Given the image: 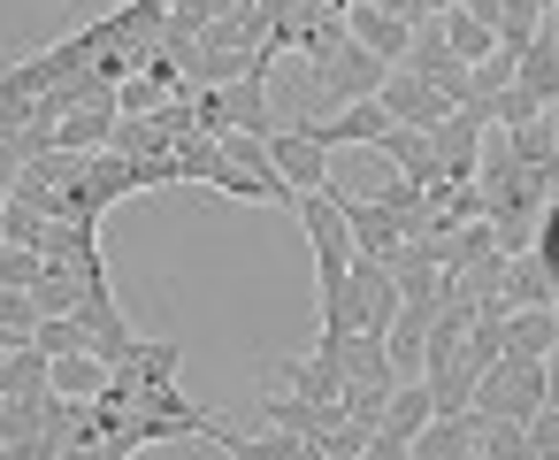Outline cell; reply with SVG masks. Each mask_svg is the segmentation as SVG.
Instances as JSON below:
<instances>
[{
	"mask_svg": "<svg viewBox=\"0 0 559 460\" xmlns=\"http://www.w3.org/2000/svg\"><path fill=\"white\" fill-rule=\"evenodd\" d=\"M399 307H406V292H399V276H391V261H376V253H360V261H353V276H345V330H368V338H391V322H399Z\"/></svg>",
	"mask_w": 559,
	"mask_h": 460,
	"instance_id": "cell-2",
	"label": "cell"
},
{
	"mask_svg": "<svg viewBox=\"0 0 559 460\" xmlns=\"http://www.w3.org/2000/svg\"><path fill=\"white\" fill-rule=\"evenodd\" d=\"M162 9H177V0H162Z\"/></svg>",
	"mask_w": 559,
	"mask_h": 460,
	"instance_id": "cell-38",
	"label": "cell"
},
{
	"mask_svg": "<svg viewBox=\"0 0 559 460\" xmlns=\"http://www.w3.org/2000/svg\"><path fill=\"white\" fill-rule=\"evenodd\" d=\"M383 131H391V108H383V101H353V108L322 116L307 139H322V146L337 154V146H383Z\"/></svg>",
	"mask_w": 559,
	"mask_h": 460,
	"instance_id": "cell-9",
	"label": "cell"
},
{
	"mask_svg": "<svg viewBox=\"0 0 559 460\" xmlns=\"http://www.w3.org/2000/svg\"><path fill=\"white\" fill-rule=\"evenodd\" d=\"M253 414H269V429H292V437H314V445L345 422V406H314V399H299V391H276V399H261Z\"/></svg>",
	"mask_w": 559,
	"mask_h": 460,
	"instance_id": "cell-11",
	"label": "cell"
},
{
	"mask_svg": "<svg viewBox=\"0 0 559 460\" xmlns=\"http://www.w3.org/2000/svg\"><path fill=\"white\" fill-rule=\"evenodd\" d=\"M376 101H383V108H391V123H406V131H437V123L452 116V101H444L429 78H414V70H391Z\"/></svg>",
	"mask_w": 559,
	"mask_h": 460,
	"instance_id": "cell-6",
	"label": "cell"
},
{
	"mask_svg": "<svg viewBox=\"0 0 559 460\" xmlns=\"http://www.w3.org/2000/svg\"><path fill=\"white\" fill-rule=\"evenodd\" d=\"M70 460H131L116 437H93V445H70Z\"/></svg>",
	"mask_w": 559,
	"mask_h": 460,
	"instance_id": "cell-31",
	"label": "cell"
},
{
	"mask_svg": "<svg viewBox=\"0 0 559 460\" xmlns=\"http://www.w3.org/2000/svg\"><path fill=\"white\" fill-rule=\"evenodd\" d=\"M544 406H551V384H544V361H528V353H506L475 384V414H490V422H536Z\"/></svg>",
	"mask_w": 559,
	"mask_h": 460,
	"instance_id": "cell-1",
	"label": "cell"
},
{
	"mask_svg": "<svg viewBox=\"0 0 559 460\" xmlns=\"http://www.w3.org/2000/svg\"><path fill=\"white\" fill-rule=\"evenodd\" d=\"M513 85H521V93H528L536 108H559V55H551V47L536 39V47L521 55V70H513Z\"/></svg>",
	"mask_w": 559,
	"mask_h": 460,
	"instance_id": "cell-22",
	"label": "cell"
},
{
	"mask_svg": "<svg viewBox=\"0 0 559 460\" xmlns=\"http://www.w3.org/2000/svg\"><path fill=\"white\" fill-rule=\"evenodd\" d=\"M551 116H559V108H551Z\"/></svg>",
	"mask_w": 559,
	"mask_h": 460,
	"instance_id": "cell-41",
	"label": "cell"
},
{
	"mask_svg": "<svg viewBox=\"0 0 559 460\" xmlns=\"http://www.w3.org/2000/svg\"><path fill=\"white\" fill-rule=\"evenodd\" d=\"M528 437H536V460H559V414H551V406L528 422Z\"/></svg>",
	"mask_w": 559,
	"mask_h": 460,
	"instance_id": "cell-30",
	"label": "cell"
},
{
	"mask_svg": "<svg viewBox=\"0 0 559 460\" xmlns=\"http://www.w3.org/2000/svg\"><path fill=\"white\" fill-rule=\"evenodd\" d=\"M368 445H376V429H368V422H337V429L322 437V452H330V460H360Z\"/></svg>",
	"mask_w": 559,
	"mask_h": 460,
	"instance_id": "cell-29",
	"label": "cell"
},
{
	"mask_svg": "<svg viewBox=\"0 0 559 460\" xmlns=\"http://www.w3.org/2000/svg\"><path fill=\"white\" fill-rule=\"evenodd\" d=\"M360 460H414V452H406V445H399V437H383V429H376V445H368V452H360Z\"/></svg>",
	"mask_w": 559,
	"mask_h": 460,
	"instance_id": "cell-33",
	"label": "cell"
},
{
	"mask_svg": "<svg viewBox=\"0 0 559 460\" xmlns=\"http://www.w3.org/2000/svg\"><path fill=\"white\" fill-rule=\"evenodd\" d=\"M108 384H116V368L100 353H55V391L62 399H100Z\"/></svg>",
	"mask_w": 559,
	"mask_h": 460,
	"instance_id": "cell-18",
	"label": "cell"
},
{
	"mask_svg": "<svg viewBox=\"0 0 559 460\" xmlns=\"http://www.w3.org/2000/svg\"><path fill=\"white\" fill-rule=\"evenodd\" d=\"M475 460H536V437H528V422H490V429L475 437Z\"/></svg>",
	"mask_w": 559,
	"mask_h": 460,
	"instance_id": "cell-24",
	"label": "cell"
},
{
	"mask_svg": "<svg viewBox=\"0 0 559 460\" xmlns=\"http://www.w3.org/2000/svg\"><path fill=\"white\" fill-rule=\"evenodd\" d=\"M444 47L475 70V62H490V55H498V32H490L483 16H467V9H444Z\"/></svg>",
	"mask_w": 559,
	"mask_h": 460,
	"instance_id": "cell-19",
	"label": "cell"
},
{
	"mask_svg": "<svg viewBox=\"0 0 559 460\" xmlns=\"http://www.w3.org/2000/svg\"><path fill=\"white\" fill-rule=\"evenodd\" d=\"M24 345H32L24 330H9V322H0V353H24Z\"/></svg>",
	"mask_w": 559,
	"mask_h": 460,
	"instance_id": "cell-35",
	"label": "cell"
},
{
	"mask_svg": "<svg viewBox=\"0 0 559 460\" xmlns=\"http://www.w3.org/2000/svg\"><path fill=\"white\" fill-rule=\"evenodd\" d=\"M513 70H521V55H506V47H498L490 62H475V101H490V93H506V85H513Z\"/></svg>",
	"mask_w": 559,
	"mask_h": 460,
	"instance_id": "cell-28",
	"label": "cell"
},
{
	"mask_svg": "<svg viewBox=\"0 0 559 460\" xmlns=\"http://www.w3.org/2000/svg\"><path fill=\"white\" fill-rule=\"evenodd\" d=\"M406 452H414V460H475V422H467V414H437Z\"/></svg>",
	"mask_w": 559,
	"mask_h": 460,
	"instance_id": "cell-16",
	"label": "cell"
},
{
	"mask_svg": "<svg viewBox=\"0 0 559 460\" xmlns=\"http://www.w3.org/2000/svg\"><path fill=\"white\" fill-rule=\"evenodd\" d=\"M276 376H284V391H299V399H314V406H337V399H345V368H337L330 353H314V361H276Z\"/></svg>",
	"mask_w": 559,
	"mask_h": 460,
	"instance_id": "cell-14",
	"label": "cell"
},
{
	"mask_svg": "<svg viewBox=\"0 0 559 460\" xmlns=\"http://www.w3.org/2000/svg\"><path fill=\"white\" fill-rule=\"evenodd\" d=\"M391 391H399V384H345V399H337V406H345V422H368V429H376V422H383V406H391Z\"/></svg>",
	"mask_w": 559,
	"mask_h": 460,
	"instance_id": "cell-25",
	"label": "cell"
},
{
	"mask_svg": "<svg viewBox=\"0 0 559 460\" xmlns=\"http://www.w3.org/2000/svg\"><path fill=\"white\" fill-rule=\"evenodd\" d=\"M429 330H437V299H406L399 322H391V338H383L399 376H421V368H429Z\"/></svg>",
	"mask_w": 559,
	"mask_h": 460,
	"instance_id": "cell-10",
	"label": "cell"
},
{
	"mask_svg": "<svg viewBox=\"0 0 559 460\" xmlns=\"http://www.w3.org/2000/svg\"><path fill=\"white\" fill-rule=\"evenodd\" d=\"M429 422H437V399H429V384H421V376H406V384L391 391V406H383V422H376V429H383V437H399V445H414Z\"/></svg>",
	"mask_w": 559,
	"mask_h": 460,
	"instance_id": "cell-12",
	"label": "cell"
},
{
	"mask_svg": "<svg viewBox=\"0 0 559 460\" xmlns=\"http://www.w3.org/2000/svg\"><path fill=\"white\" fill-rule=\"evenodd\" d=\"M551 414H559V406H551Z\"/></svg>",
	"mask_w": 559,
	"mask_h": 460,
	"instance_id": "cell-40",
	"label": "cell"
},
{
	"mask_svg": "<svg viewBox=\"0 0 559 460\" xmlns=\"http://www.w3.org/2000/svg\"><path fill=\"white\" fill-rule=\"evenodd\" d=\"M345 32H353L376 62H391V70H399V62H406V47H414V24H406V16H391V9H368V0H353Z\"/></svg>",
	"mask_w": 559,
	"mask_h": 460,
	"instance_id": "cell-8",
	"label": "cell"
},
{
	"mask_svg": "<svg viewBox=\"0 0 559 460\" xmlns=\"http://www.w3.org/2000/svg\"><path fill=\"white\" fill-rule=\"evenodd\" d=\"M368 9H391V16H406V24H421V16H429V0H368Z\"/></svg>",
	"mask_w": 559,
	"mask_h": 460,
	"instance_id": "cell-32",
	"label": "cell"
},
{
	"mask_svg": "<svg viewBox=\"0 0 559 460\" xmlns=\"http://www.w3.org/2000/svg\"><path fill=\"white\" fill-rule=\"evenodd\" d=\"M299 460H330V452H322V445H307V452H299Z\"/></svg>",
	"mask_w": 559,
	"mask_h": 460,
	"instance_id": "cell-37",
	"label": "cell"
},
{
	"mask_svg": "<svg viewBox=\"0 0 559 460\" xmlns=\"http://www.w3.org/2000/svg\"><path fill=\"white\" fill-rule=\"evenodd\" d=\"M551 299H559V276H551L536 253H513V261H506V315H513V307H551Z\"/></svg>",
	"mask_w": 559,
	"mask_h": 460,
	"instance_id": "cell-15",
	"label": "cell"
},
{
	"mask_svg": "<svg viewBox=\"0 0 559 460\" xmlns=\"http://www.w3.org/2000/svg\"><path fill=\"white\" fill-rule=\"evenodd\" d=\"M162 101H169V93H162V85H154L146 70L116 85V116H162Z\"/></svg>",
	"mask_w": 559,
	"mask_h": 460,
	"instance_id": "cell-26",
	"label": "cell"
},
{
	"mask_svg": "<svg viewBox=\"0 0 559 460\" xmlns=\"http://www.w3.org/2000/svg\"><path fill=\"white\" fill-rule=\"evenodd\" d=\"M32 299H39V315H78V299H85V269H78V261H47V276L32 284Z\"/></svg>",
	"mask_w": 559,
	"mask_h": 460,
	"instance_id": "cell-20",
	"label": "cell"
},
{
	"mask_svg": "<svg viewBox=\"0 0 559 460\" xmlns=\"http://www.w3.org/2000/svg\"><path fill=\"white\" fill-rule=\"evenodd\" d=\"M483 139H490V116L467 101V108H452L437 131H429V146H437V169L452 177V185H475V169H483Z\"/></svg>",
	"mask_w": 559,
	"mask_h": 460,
	"instance_id": "cell-5",
	"label": "cell"
},
{
	"mask_svg": "<svg viewBox=\"0 0 559 460\" xmlns=\"http://www.w3.org/2000/svg\"><path fill=\"white\" fill-rule=\"evenodd\" d=\"M551 315H559V299H551Z\"/></svg>",
	"mask_w": 559,
	"mask_h": 460,
	"instance_id": "cell-39",
	"label": "cell"
},
{
	"mask_svg": "<svg viewBox=\"0 0 559 460\" xmlns=\"http://www.w3.org/2000/svg\"><path fill=\"white\" fill-rule=\"evenodd\" d=\"M551 345H559V315H551V307H513V315H506V353L544 361Z\"/></svg>",
	"mask_w": 559,
	"mask_h": 460,
	"instance_id": "cell-17",
	"label": "cell"
},
{
	"mask_svg": "<svg viewBox=\"0 0 559 460\" xmlns=\"http://www.w3.org/2000/svg\"><path fill=\"white\" fill-rule=\"evenodd\" d=\"M376 154H383L399 177H414V185H437V177H444V169H437V146H429V131H406V123H391Z\"/></svg>",
	"mask_w": 559,
	"mask_h": 460,
	"instance_id": "cell-13",
	"label": "cell"
},
{
	"mask_svg": "<svg viewBox=\"0 0 559 460\" xmlns=\"http://www.w3.org/2000/svg\"><path fill=\"white\" fill-rule=\"evenodd\" d=\"M78 330H85V345H93L108 368H123V361L146 345V338L131 330V315H123V299H116V284H108V276H93V284H85V299H78Z\"/></svg>",
	"mask_w": 559,
	"mask_h": 460,
	"instance_id": "cell-3",
	"label": "cell"
},
{
	"mask_svg": "<svg viewBox=\"0 0 559 460\" xmlns=\"http://www.w3.org/2000/svg\"><path fill=\"white\" fill-rule=\"evenodd\" d=\"M544 47H551V55H559V9H551V16H544Z\"/></svg>",
	"mask_w": 559,
	"mask_h": 460,
	"instance_id": "cell-36",
	"label": "cell"
},
{
	"mask_svg": "<svg viewBox=\"0 0 559 460\" xmlns=\"http://www.w3.org/2000/svg\"><path fill=\"white\" fill-rule=\"evenodd\" d=\"M544 16H551L544 0H506V9H498V47L506 55H528L544 39Z\"/></svg>",
	"mask_w": 559,
	"mask_h": 460,
	"instance_id": "cell-21",
	"label": "cell"
},
{
	"mask_svg": "<svg viewBox=\"0 0 559 460\" xmlns=\"http://www.w3.org/2000/svg\"><path fill=\"white\" fill-rule=\"evenodd\" d=\"M269 154H276V169H284V185H292L299 200L330 185V146H322V139H307V131H292V123L269 139Z\"/></svg>",
	"mask_w": 559,
	"mask_h": 460,
	"instance_id": "cell-7",
	"label": "cell"
},
{
	"mask_svg": "<svg viewBox=\"0 0 559 460\" xmlns=\"http://www.w3.org/2000/svg\"><path fill=\"white\" fill-rule=\"evenodd\" d=\"M47 276V253H32V246H0V284H16V292H32Z\"/></svg>",
	"mask_w": 559,
	"mask_h": 460,
	"instance_id": "cell-27",
	"label": "cell"
},
{
	"mask_svg": "<svg viewBox=\"0 0 559 460\" xmlns=\"http://www.w3.org/2000/svg\"><path fill=\"white\" fill-rule=\"evenodd\" d=\"M544 384H551V406H559V345L544 353Z\"/></svg>",
	"mask_w": 559,
	"mask_h": 460,
	"instance_id": "cell-34",
	"label": "cell"
},
{
	"mask_svg": "<svg viewBox=\"0 0 559 460\" xmlns=\"http://www.w3.org/2000/svg\"><path fill=\"white\" fill-rule=\"evenodd\" d=\"M322 192L337 200V215H345V231H353V246H360V253H376V261H391V253H399V246L414 238V223H406V215H391L383 200H368V192H345L337 177H330Z\"/></svg>",
	"mask_w": 559,
	"mask_h": 460,
	"instance_id": "cell-4",
	"label": "cell"
},
{
	"mask_svg": "<svg viewBox=\"0 0 559 460\" xmlns=\"http://www.w3.org/2000/svg\"><path fill=\"white\" fill-rule=\"evenodd\" d=\"M314 437H292V429H269V437H223L215 452L223 460H299Z\"/></svg>",
	"mask_w": 559,
	"mask_h": 460,
	"instance_id": "cell-23",
	"label": "cell"
}]
</instances>
